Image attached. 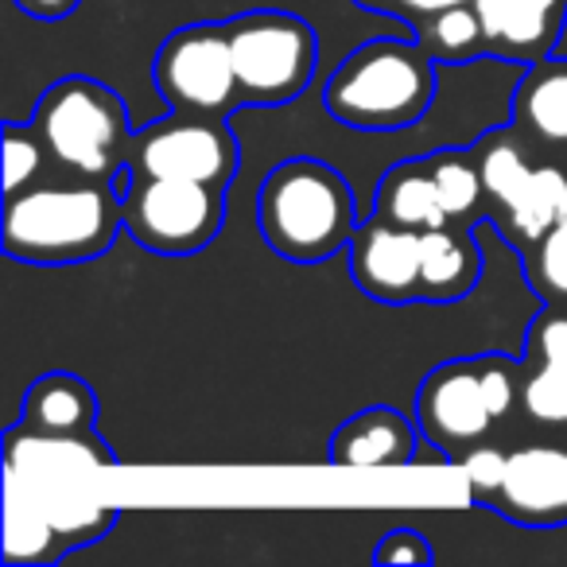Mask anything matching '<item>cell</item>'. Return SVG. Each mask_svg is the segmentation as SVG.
<instances>
[{"label":"cell","instance_id":"cell-1","mask_svg":"<svg viewBox=\"0 0 567 567\" xmlns=\"http://www.w3.org/2000/svg\"><path fill=\"white\" fill-rule=\"evenodd\" d=\"M125 229L121 187L110 179H82L55 172L17 195H4L0 241L20 265H86L113 249Z\"/></svg>","mask_w":567,"mask_h":567},{"label":"cell","instance_id":"cell-2","mask_svg":"<svg viewBox=\"0 0 567 567\" xmlns=\"http://www.w3.org/2000/svg\"><path fill=\"white\" fill-rule=\"evenodd\" d=\"M416 424L447 463L494 435L520 440L528 432L520 358L474 354L435 365L416 393Z\"/></svg>","mask_w":567,"mask_h":567},{"label":"cell","instance_id":"cell-3","mask_svg":"<svg viewBox=\"0 0 567 567\" xmlns=\"http://www.w3.org/2000/svg\"><path fill=\"white\" fill-rule=\"evenodd\" d=\"M260 237L292 265H323L350 245L358 229L354 187L316 156L276 164L257 190Z\"/></svg>","mask_w":567,"mask_h":567},{"label":"cell","instance_id":"cell-4","mask_svg":"<svg viewBox=\"0 0 567 567\" xmlns=\"http://www.w3.org/2000/svg\"><path fill=\"white\" fill-rule=\"evenodd\" d=\"M435 59L420 40L381 35L354 48L323 86V105L339 125L358 133H396L432 110L440 94Z\"/></svg>","mask_w":567,"mask_h":567},{"label":"cell","instance_id":"cell-5","mask_svg":"<svg viewBox=\"0 0 567 567\" xmlns=\"http://www.w3.org/2000/svg\"><path fill=\"white\" fill-rule=\"evenodd\" d=\"M59 172L117 183L133 148V117L113 86L66 74L40 94L32 113Z\"/></svg>","mask_w":567,"mask_h":567},{"label":"cell","instance_id":"cell-6","mask_svg":"<svg viewBox=\"0 0 567 567\" xmlns=\"http://www.w3.org/2000/svg\"><path fill=\"white\" fill-rule=\"evenodd\" d=\"M471 152L486 183L489 221L513 249L525 252L564 218L567 164L536 148L513 121L482 133Z\"/></svg>","mask_w":567,"mask_h":567},{"label":"cell","instance_id":"cell-7","mask_svg":"<svg viewBox=\"0 0 567 567\" xmlns=\"http://www.w3.org/2000/svg\"><path fill=\"white\" fill-rule=\"evenodd\" d=\"M226 24L237 90L252 110L292 105L311 86L319 66V32L296 12H241Z\"/></svg>","mask_w":567,"mask_h":567},{"label":"cell","instance_id":"cell-8","mask_svg":"<svg viewBox=\"0 0 567 567\" xmlns=\"http://www.w3.org/2000/svg\"><path fill=\"white\" fill-rule=\"evenodd\" d=\"M125 234L156 257L203 252L226 226V187L121 172Z\"/></svg>","mask_w":567,"mask_h":567},{"label":"cell","instance_id":"cell-9","mask_svg":"<svg viewBox=\"0 0 567 567\" xmlns=\"http://www.w3.org/2000/svg\"><path fill=\"white\" fill-rule=\"evenodd\" d=\"M152 82L175 113L229 121L245 105L241 90H237L226 24H210V20L175 28L159 43L156 63H152Z\"/></svg>","mask_w":567,"mask_h":567},{"label":"cell","instance_id":"cell-10","mask_svg":"<svg viewBox=\"0 0 567 567\" xmlns=\"http://www.w3.org/2000/svg\"><path fill=\"white\" fill-rule=\"evenodd\" d=\"M241 164L237 136L226 117H195V113H167L152 125L136 128L125 172L152 179H195L210 187H229Z\"/></svg>","mask_w":567,"mask_h":567},{"label":"cell","instance_id":"cell-11","mask_svg":"<svg viewBox=\"0 0 567 567\" xmlns=\"http://www.w3.org/2000/svg\"><path fill=\"white\" fill-rule=\"evenodd\" d=\"M486 509L520 528L567 525V432L513 440Z\"/></svg>","mask_w":567,"mask_h":567},{"label":"cell","instance_id":"cell-12","mask_svg":"<svg viewBox=\"0 0 567 567\" xmlns=\"http://www.w3.org/2000/svg\"><path fill=\"white\" fill-rule=\"evenodd\" d=\"M55 489L48 502L9 482V509H4V559L9 564H51L74 548L102 540L117 520L110 505H79V509H59Z\"/></svg>","mask_w":567,"mask_h":567},{"label":"cell","instance_id":"cell-13","mask_svg":"<svg viewBox=\"0 0 567 567\" xmlns=\"http://www.w3.org/2000/svg\"><path fill=\"white\" fill-rule=\"evenodd\" d=\"M350 276L362 296L389 308L420 303V229L370 214L347 245Z\"/></svg>","mask_w":567,"mask_h":567},{"label":"cell","instance_id":"cell-14","mask_svg":"<svg viewBox=\"0 0 567 567\" xmlns=\"http://www.w3.org/2000/svg\"><path fill=\"white\" fill-rule=\"evenodd\" d=\"M525 416L540 432H567V308H548L528 323L525 354Z\"/></svg>","mask_w":567,"mask_h":567},{"label":"cell","instance_id":"cell-15","mask_svg":"<svg viewBox=\"0 0 567 567\" xmlns=\"http://www.w3.org/2000/svg\"><path fill=\"white\" fill-rule=\"evenodd\" d=\"M486 55L528 66L551 55L567 24V0H474Z\"/></svg>","mask_w":567,"mask_h":567},{"label":"cell","instance_id":"cell-16","mask_svg":"<svg viewBox=\"0 0 567 567\" xmlns=\"http://www.w3.org/2000/svg\"><path fill=\"white\" fill-rule=\"evenodd\" d=\"M420 440L424 432L416 420L393 404H370L334 427L327 458L334 466H409L416 463Z\"/></svg>","mask_w":567,"mask_h":567},{"label":"cell","instance_id":"cell-17","mask_svg":"<svg viewBox=\"0 0 567 567\" xmlns=\"http://www.w3.org/2000/svg\"><path fill=\"white\" fill-rule=\"evenodd\" d=\"M513 125L540 152L567 164V59L544 55L513 86Z\"/></svg>","mask_w":567,"mask_h":567},{"label":"cell","instance_id":"cell-18","mask_svg":"<svg viewBox=\"0 0 567 567\" xmlns=\"http://www.w3.org/2000/svg\"><path fill=\"white\" fill-rule=\"evenodd\" d=\"M482 249L474 229H420V303H458L478 288Z\"/></svg>","mask_w":567,"mask_h":567},{"label":"cell","instance_id":"cell-19","mask_svg":"<svg viewBox=\"0 0 567 567\" xmlns=\"http://www.w3.org/2000/svg\"><path fill=\"white\" fill-rule=\"evenodd\" d=\"M20 427L40 435H86L97 432V393L79 373H43L20 401Z\"/></svg>","mask_w":567,"mask_h":567},{"label":"cell","instance_id":"cell-20","mask_svg":"<svg viewBox=\"0 0 567 567\" xmlns=\"http://www.w3.org/2000/svg\"><path fill=\"white\" fill-rule=\"evenodd\" d=\"M4 463L17 474H43V478H59L63 471H79V466H113L117 455L97 432L86 435H40L28 427L12 424L4 432Z\"/></svg>","mask_w":567,"mask_h":567},{"label":"cell","instance_id":"cell-21","mask_svg":"<svg viewBox=\"0 0 567 567\" xmlns=\"http://www.w3.org/2000/svg\"><path fill=\"white\" fill-rule=\"evenodd\" d=\"M373 214L396 221V226H412V229L447 226V214H443L440 195H435L427 156L401 159V164H393L381 175L378 195H373Z\"/></svg>","mask_w":567,"mask_h":567},{"label":"cell","instance_id":"cell-22","mask_svg":"<svg viewBox=\"0 0 567 567\" xmlns=\"http://www.w3.org/2000/svg\"><path fill=\"white\" fill-rule=\"evenodd\" d=\"M427 167H432L435 195L447 214V226L474 229L478 221L489 218V198L486 183H482L478 159L471 148H440L427 152Z\"/></svg>","mask_w":567,"mask_h":567},{"label":"cell","instance_id":"cell-23","mask_svg":"<svg viewBox=\"0 0 567 567\" xmlns=\"http://www.w3.org/2000/svg\"><path fill=\"white\" fill-rule=\"evenodd\" d=\"M412 32L440 66H463L474 63V59H486V32H482V17L474 9V0L435 9Z\"/></svg>","mask_w":567,"mask_h":567},{"label":"cell","instance_id":"cell-24","mask_svg":"<svg viewBox=\"0 0 567 567\" xmlns=\"http://www.w3.org/2000/svg\"><path fill=\"white\" fill-rule=\"evenodd\" d=\"M520 257L528 288L548 308H567V218H559L540 241H533Z\"/></svg>","mask_w":567,"mask_h":567},{"label":"cell","instance_id":"cell-25","mask_svg":"<svg viewBox=\"0 0 567 567\" xmlns=\"http://www.w3.org/2000/svg\"><path fill=\"white\" fill-rule=\"evenodd\" d=\"M55 172L59 167L51 159V148L40 128H35V121H28V125L9 121L4 125V195L35 187V183L51 179Z\"/></svg>","mask_w":567,"mask_h":567},{"label":"cell","instance_id":"cell-26","mask_svg":"<svg viewBox=\"0 0 567 567\" xmlns=\"http://www.w3.org/2000/svg\"><path fill=\"white\" fill-rule=\"evenodd\" d=\"M373 559H378V564H432L435 551L416 528L404 525V528H389V533L381 536L378 548H373Z\"/></svg>","mask_w":567,"mask_h":567},{"label":"cell","instance_id":"cell-27","mask_svg":"<svg viewBox=\"0 0 567 567\" xmlns=\"http://www.w3.org/2000/svg\"><path fill=\"white\" fill-rule=\"evenodd\" d=\"M354 4L362 12H381V17H396L409 28H416L435 9H447V4H458V0H354Z\"/></svg>","mask_w":567,"mask_h":567},{"label":"cell","instance_id":"cell-28","mask_svg":"<svg viewBox=\"0 0 567 567\" xmlns=\"http://www.w3.org/2000/svg\"><path fill=\"white\" fill-rule=\"evenodd\" d=\"M79 4H82V0H17V9L24 12V17L48 20V24L74 17V12H79Z\"/></svg>","mask_w":567,"mask_h":567},{"label":"cell","instance_id":"cell-29","mask_svg":"<svg viewBox=\"0 0 567 567\" xmlns=\"http://www.w3.org/2000/svg\"><path fill=\"white\" fill-rule=\"evenodd\" d=\"M564 218H567V183H564Z\"/></svg>","mask_w":567,"mask_h":567}]
</instances>
